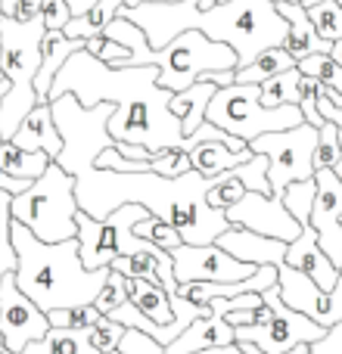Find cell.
I'll use <instances>...</instances> for the list:
<instances>
[{"label": "cell", "mask_w": 342, "mask_h": 354, "mask_svg": "<svg viewBox=\"0 0 342 354\" xmlns=\"http://www.w3.org/2000/svg\"><path fill=\"white\" fill-rule=\"evenodd\" d=\"M215 245L224 249L227 255L243 264H255V268L271 264V268H277V264H283V258H287L289 243H280V239H271V236H258V233L243 230V227H227V230L215 239Z\"/></svg>", "instance_id": "18"}, {"label": "cell", "mask_w": 342, "mask_h": 354, "mask_svg": "<svg viewBox=\"0 0 342 354\" xmlns=\"http://www.w3.org/2000/svg\"><path fill=\"white\" fill-rule=\"evenodd\" d=\"M93 3H97V0H66V6H69V12H72V16L87 12ZM137 3H177V0H128L125 6H137ZM215 3H218V0H199L202 10H208V6H215Z\"/></svg>", "instance_id": "46"}, {"label": "cell", "mask_w": 342, "mask_h": 354, "mask_svg": "<svg viewBox=\"0 0 342 354\" xmlns=\"http://www.w3.org/2000/svg\"><path fill=\"white\" fill-rule=\"evenodd\" d=\"M330 59L342 66V41H333V44H330Z\"/></svg>", "instance_id": "51"}, {"label": "cell", "mask_w": 342, "mask_h": 354, "mask_svg": "<svg viewBox=\"0 0 342 354\" xmlns=\"http://www.w3.org/2000/svg\"><path fill=\"white\" fill-rule=\"evenodd\" d=\"M50 112H53V124L62 137L56 165L66 174L78 177L81 171L93 168L97 156L116 143L109 137V131H106V122L112 115V103H97L91 109H84L72 93H62V97H56L50 103Z\"/></svg>", "instance_id": "8"}, {"label": "cell", "mask_w": 342, "mask_h": 354, "mask_svg": "<svg viewBox=\"0 0 342 354\" xmlns=\"http://www.w3.org/2000/svg\"><path fill=\"white\" fill-rule=\"evenodd\" d=\"M264 305L274 311V317L264 326H233L237 342H249L255 348H262L264 354H287L296 345H314L318 339H324V326H318L314 320H308L305 314L293 311L280 301L277 286L264 289L262 292Z\"/></svg>", "instance_id": "12"}, {"label": "cell", "mask_w": 342, "mask_h": 354, "mask_svg": "<svg viewBox=\"0 0 342 354\" xmlns=\"http://www.w3.org/2000/svg\"><path fill=\"white\" fill-rule=\"evenodd\" d=\"M308 19H312L321 41H342V6L336 0H321V3L308 6Z\"/></svg>", "instance_id": "32"}, {"label": "cell", "mask_w": 342, "mask_h": 354, "mask_svg": "<svg viewBox=\"0 0 342 354\" xmlns=\"http://www.w3.org/2000/svg\"><path fill=\"white\" fill-rule=\"evenodd\" d=\"M44 22H19L0 16V72L10 81V91L0 93V140H10L22 118L37 106L35 75L41 68Z\"/></svg>", "instance_id": "5"}, {"label": "cell", "mask_w": 342, "mask_h": 354, "mask_svg": "<svg viewBox=\"0 0 342 354\" xmlns=\"http://www.w3.org/2000/svg\"><path fill=\"white\" fill-rule=\"evenodd\" d=\"M125 336V326L116 324L109 317H100V324H93L87 330V342L97 354H109V351H118V342Z\"/></svg>", "instance_id": "40"}, {"label": "cell", "mask_w": 342, "mask_h": 354, "mask_svg": "<svg viewBox=\"0 0 342 354\" xmlns=\"http://www.w3.org/2000/svg\"><path fill=\"white\" fill-rule=\"evenodd\" d=\"M299 68H289V72H280L274 78H268L264 84H258L262 91V106L268 109H277V106H299Z\"/></svg>", "instance_id": "31"}, {"label": "cell", "mask_w": 342, "mask_h": 354, "mask_svg": "<svg viewBox=\"0 0 342 354\" xmlns=\"http://www.w3.org/2000/svg\"><path fill=\"white\" fill-rule=\"evenodd\" d=\"M233 174L243 180L246 193H264L271 196V183H268V159L264 156H252L249 162H243V165L233 168Z\"/></svg>", "instance_id": "38"}, {"label": "cell", "mask_w": 342, "mask_h": 354, "mask_svg": "<svg viewBox=\"0 0 342 354\" xmlns=\"http://www.w3.org/2000/svg\"><path fill=\"white\" fill-rule=\"evenodd\" d=\"M215 91H218L215 84L196 81L193 87H187V91H181V93H174V97H171L168 109L174 112L177 122H181L183 137H190L202 122H206V109H208V103H212Z\"/></svg>", "instance_id": "25"}, {"label": "cell", "mask_w": 342, "mask_h": 354, "mask_svg": "<svg viewBox=\"0 0 342 354\" xmlns=\"http://www.w3.org/2000/svg\"><path fill=\"white\" fill-rule=\"evenodd\" d=\"M109 354H122V351H109Z\"/></svg>", "instance_id": "58"}, {"label": "cell", "mask_w": 342, "mask_h": 354, "mask_svg": "<svg viewBox=\"0 0 342 354\" xmlns=\"http://www.w3.org/2000/svg\"><path fill=\"white\" fill-rule=\"evenodd\" d=\"M50 156L47 153H28V149H19L12 147L10 140L0 143V168H3L10 177H19V180H37L50 165Z\"/></svg>", "instance_id": "29"}, {"label": "cell", "mask_w": 342, "mask_h": 354, "mask_svg": "<svg viewBox=\"0 0 342 354\" xmlns=\"http://www.w3.org/2000/svg\"><path fill=\"white\" fill-rule=\"evenodd\" d=\"M196 31L208 41L227 44L237 53V68H246L258 53L283 47L289 25L271 0H227L199 10Z\"/></svg>", "instance_id": "4"}, {"label": "cell", "mask_w": 342, "mask_h": 354, "mask_svg": "<svg viewBox=\"0 0 342 354\" xmlns=\"http://www.w3.org/2000/svg\"><path fill=\"white\" fill-rule=\"evenodd\" d=\"M243 196H246L243 180H240V177L233 174V168H231L227 174L215 177L212 189L206 193V205H208V208H215V212H227V208L237 205V202L243 199Z\"/></svg>", "instance_id": "35"}, {"label": "cell", "mask_w": 342, "mask_h": 354, "mask_svg": "<svg viewBox=\"0 0 342 354\" xmlns=\"http://www.w3.org/2000/svg\"><path fill=\"white\" fill-rule=\"evenodd\" d=\"M78 50H84V41H75V37H66L62 31H44L41 41V68L35 75V93L37 103H47L50 84H53L56 72L66 66L69 56H75Z\"/></svg>", "instance_id": "23"}, {"label": "cell", "mask_w": 342, "mask_h": 354, "mask_svg": "<svg viewBox=\"0 0 342 354\" xmlns=\"http://www.w3.org/2000/svg\"><path fill=\"white\" fill-rule=\"evenodd\" d=\"M103 314L93 305H81V308H60V311H50V330H91L93 324H100Z\"/></svg>", "instance_id": "36"}, {"label": "cell", "mask_w": 342, "mask_h": 354, "mask_svg": "<svg viewBox=\"0 0 342 354\" xmlns=\"http://www.w3.org/2000/svg\"><path fill=\"white\" fill-rule=\"evenodd\" d=\"M299 3H302V6H305V10H308V6H314V3H321V0H299ZM336 3L342 6V0H336Z\"/></svg>", "instance_id": "54"}, {"label": "cell", "mask_w": 342, "mask_h": 354, "mask_svg": "<svg viewBox=\"0 0 342 354\" xmlns=\"http://www.w3.org/2000/svg\"><path fill=\"white\" fill-rule=\"evenodd\" d=\"M128 301L143 314L147 320H153L156 326L174 324V308H171V295L162 289L159 280H131V295Z\"/></svg>", "instance_id": "26"}, {"label": "cell", "mask_w": 342, "mask_h": 354, "mask_svg": "<svg viewBox=\"0 0 342 354\" xmlns=\"http://www.w3.org/2000/svg\"><path fill=\"white\" fill-rule=\"evenodd\" d=\"M50 330V320L41 308H35V301L28 295L19 292L16 277L3 274L0 280V333H3V345L6 351L19 354L25 345L44 339Z\"/></svg>", "instance_id": "15"}, {"label": "cell", "mask_w": 342, "mask_h": 354, "mask_svg": "<svg viewBox=\"0 0 342 354\" xmlns=\"http://www.w3.org/2000/svg\"><path fill=\"white\" fill-rule=\"evenodd\" d=\"M289 68H296L293 56L283 47H271L264 53H258L246 68H233V84H264L268 78L289 72Z\"/></svg>", "instance_id": "28"}, {"label": "cell", "mask_w": 342, "mask_h": 354, "mask_svg": "<svg viewBox=\"0 0 342 354\" xmlns=\"http://www.w3.org/2000/svg\"><path fill=\"white\" fill-rule=\"evenodd\" d=\"M312 354H342V324L330 326L324 333V339H318L312 345Z\"/></svg>", "instance_id": "47"}, {"label": "cell", "mask_w": 342, "mask_h": 354, "mask_svg": "<svg viewBox=\"0 0 342 354\" xmlns=\"http://www.w3.org/2000/svg\"><path fill=\"white\" fill-rule=\"evenodd\" d=\"M150 168H153V174L168 177V180L193 171V165H190V153H183V149H165V153L153 156V159H150Z\"/></svg>", "instance_id": "42"}, {"label": "cell", "mask_w": 342, "mask_h": 354, "mask_svg": "<svg viewBox=\"0 0 342 354\" xmlns=\"http://www.w3.org/2000/svg\"><path fill=\"white\" fill-rule=\"evenodd\" d=\"M12 147L28 149V153H47L50 159L56 162L62 149V137L53 124V112H50V103H37L28 115L22 118V124L16 128V134L10 137Z\"/></svg>", "instance_id": "20"}, {"label": "cell", "mask_w": 342, "mask_h": 354, "mask_svg": "<svg viewBox=\"0 0 342 354\" xmlns=\"http://www.w3.org/2000/svg\"><path fill=\"white\" fill-rule=\"evenodd\" d=\"M227 224L252 230L258 236H271L280 243H293L302 233V227L293 221V214L283 208L280 196H264V193H246L237 205L224 212Z\"/></svg>", "instance_id": "16"}, {"label": "cell", "mask_w": 342, "mask_h": 354, "mask_svg": "<svg viewBox=\"0 0 342 354\" xmlns=\"http://www.w3.org/2000/svg\"><path fill=\"white\" fill-rule=\"evenodd\" d=\"M0 189H3V193H10V196H19V193H25V189H28V180L10 177L3 168H0Z\"/></svg>", "instance_id": "49"}, {"label": "cell", "mask_w": 342, "mask_h": 354, "mask_svg": "<svg viewBox=\"0 0 342 354\" xmlns=\"http://www.w3.org/2000/svg\"><path fill=\"white\" fill-rule=\"evenodd\" d=\"M252 156H255L252 149H246V153H231L227 143L206 140V143H199V147L190 149V165H193L196 174H202L206 180H212V177H221V174L231 171V168L249 162Z\"/></svg>", "instance_id": "24"}, {"label": "cell", "mask_w": 342, "mask_h": 354, "mask_svg": "<svg viewBox=\"0 0 342 354\" xmlns=\"http://www.w3.org/2000/svg\"><path fill=\"white\" fill-rule=\"evenodd\" d=\"M16 3L19 0H0V16H12V12H16Z\"/></svg>", "instance_id": "50"}, {"label": "cell", "mask_w": 342, "mask_h": 354, "mask_svg": "<svg viewBox=\"0 0 342 354\" xmlns=\"http://www.w3.org/2000/svg\"><path fill=\"white\" fill-rule=\"evenodd\" d=\"M314 187H318V193H314L308 227L318 233L321 252L342 274V183L330 168H321V171H314Z\"/></svg>", "instance_id": "17"}, {"label": "cell", "mask_w": 342, "mask_h": 354, "mask_svg": "<svg viewBox=\"0 0 342 354\" xmlns=\"http://www.w3.org/2000/svg\"><path fill=\"white\" fill-rule=\"evenodd\" d=\"M69 19H72V12H69L66 0H44V3H41L44 31H62Z\"/></svg>", "instance_id": "44"}, {"label": "cell", "mask_w": 342, "mask_h": 354, "mask_svg": "<svg viewBox=\"0 0 342 354\" xmlns=\"http://www.w3.org/2000/svg\"><path fill=\"white\" fill-rule=\"evenodd\" d=\"M336 137H339V153H342V128L336 131Z\"/></svg>", "instance_id": "56"}, {"label": "cell", "mask_w": 342, "mask_h": 354, "mask_svg": "<svg viewBox=\"0 0 342 354\" xmlns=\"http://www.w3.org/2000/svg\"><path fill=\"white\" fill-rule=\"evenodd\" d=\"M314 147H318V128L312 124H296L289 131L262 134L249 143L252 153L268 159V183L271 196H283L289 183L312 180L314 177Z\"/></svg>", "instance_id": "11"}, {"label": "cell", "mask_w": 342, "mask_h": 354, "mask_svg": "<svg viewBox=\"0 0 342 354\" xmlns=\"http://www.w3.org/2000/svg\"><path fill=\"white\" fill-rule=\"evenodd\" d=\"M215 177L206 180L202 174L187 171L174 180L147 174H118L87 168L75 177V202L93 221H103L122 205H143L150 214L168 221L187 245H212L227 230L224 212L206 205V193L212 189Z\"/></svg>", "instance_id": "2"}, {"label": "cell", "mask_w": 342, "mask_h": 354, "mask_svg": "<svg viewBox=\"0 0 342 354\" xmlns=\"http://www.w3.org/2000/svg\"><path fill=\"white\" fill-rule=\"evenodd\" d=\"M283 264H289V268H296L299 274H305L308 280L318 283V286L327 289V292H330L339 280V268H333V261L321 252L318 233H314L312 227H302L299 236L287 245V258H283Z\"/></svg>", "instance_id": "19"}, {"label": "cell", "mask_w": 342, "mask_h": 354, "mask_svg": "<svg viewBox=\"0 0 342 354\" xmlns=\"http://www.w3.org/2000/svg\"><path fill=\"white\" fill-rule=\"evenodd\" d=\"M10 243L16 252L12 277H16L19 292L28 295L44 314L60 311V308L93 305L109 277V268L87 270L81 264L78 236L66 243H41L19 221H12Z\"/></svg>", "instance_id": "3"}, {"label": "cell", "mask_w": 342, "mask_h": 354, "mask_svg": "<svg viewBox=\"0 0 342 354\" xmlns=\"http://www.w3.org/2000/svg\"><path fill=\"white\" fill-rule=\"evenodd\" d=\"M116 149L131 162H150L156 156V153H150L147 147H137V143H116Z\"/></svg>", "instance_id": "48"}, {"label": "cell", "mask_w": 342, "mask_h": 354, "mask_svg": "<svg viewBox=\"0 0 342 354\" xmlns=\"http://www.w3.org/2000/svg\"><path fill=\"white\" fill-rule=\"evenodd\" d=\"M277 292H280V301L287 308L305 314L308 320H314L324 330L342 324V274H339L336 286L327 292V289H321L318 283H312L296 268L277 264Z\"/></svg>", "instance_id": "13"}, {"label": "cell", "mask_w": 342, "mask_h": 354, "mask_svg": "<svg viewBox=\"0 0 342 354\" xmlns=\"http://www.w3.org/2000/svg\"><path fill=\"white\" fill-rule=\"evenodd\" d=\"M125 3H128V0H97L87 12L69 19L66 28H62V35L75 37V41H87V37L103 35V28L118 16V10H122Z\"/></svg>", "instance_id": "27"}, {"label": "cell", "mask_w": 342, "mask_h": 354, "mask_svg": "<svg viewBox=\"0 0 342 354\" xmlns=\"http://www.w3.org/2000/svg\"><path fill=\"white\" fill-rule=\"evenodd\" d=\"M174 261V280L181 283H240L249 280L255 274V264H243L237 258H231L218 245H177L171 252Z\"/></svg>", "instance_id": "14"}, {"label": "cell", "mask_w": 342, "mask_h": 354, "mask_svg": "<svg viewBox=\"0 0 342 354\" xmlns=\"http://www.w3.org/2000/svg\"><path fill=\"white\" fill-rule=\"evenodd\" d=\"M19 354H97L87 342V330H47V336L25 345Z\"/></svg>", "instance_id": "30"}, {"label": "cell", "mask_w": 342, "mask_h": 354, "mask_svg": "<svg viewBox=\"0 0 342 354\" xmlns=\"http://www.w3.org/2000/svg\"><path fill=\"white\" fill-rule=\"evenodd\" d=\"M143 205H122L103 221H93L78 208L75 214V227H78V249H81V264L87 270L109 268L116 258L134 255V252L147 249V239L134 236V224L147 218Z\"/></svg>", "instance_id": "10"}, {"label": "cell", "mask_w": 342, "mask_h": 354, "mask_svg": "<svg viewBox=\"0 0 342 354\" xmlns=\"http://www.w3.org/2000/svg\"><path fill=\"white\" fill-rule=\"evenodd\" d=\"M255 305H262V295L246 292V295H237V299H215L212 305H208V311H212L215 317H224V314H231V311H243V308H255Z\"/></svg>", "instance_id": "45"}, {"label": "cell", "mask_w": 342, "mask_h": 354, "mask_svg": "<svg viewBox=\"0 0 342 354\" xmlns=\"http://www.w3.org/2000/svg\"><path fill=\"white\" fill-rule=\"evenodd\" d=\"M10 202L12 196L0 189V280H3V274L16 270V252H12V243H10V224H12Z\"/></svg>", "instance_id": "41"}, {"label": "cell", "mask_w": 342, "mask_h": 354, "mask_svg": "<svg viewBox=\"0 0 342 354\" xmlns=\"http://www.w3.org/2000/svg\"><path fill=\"white\" fill-rule=\"evenodd\" d=\"M6 91H10V81H6L3 72H0V93H6Z\"/></svg>", "instance_id": "53"}, {"label": "cell", "mask_w": 342, "mask_h": 354, "mask_svg": "<svg viewBox=\"0 0 342 354\" xmlns=\"http://www.w3.org/2000/svg\"><path fill=\"white\" fill-rule=\"evenodd\" d=\"M62 93H72L84 109L97 103H112L106 131L116 143H137L156 156L165 149L190 153L181 122L168 109L174 93L159 87V68L156 66L109 68L100 59H93L87 50H78L56 72L47 103H53Z\"/></svg>", "instance_id": "1"}, {"label": "cell", "mask_w": 342, "mask_h": 354, "mask_svg": "<svg viewBox=\"0 0 342 354\" xmlns=\"http://www.w3.org/2000/svg\"><path fill=\"white\" fill-rule=\"evenodd\" d=\"M314 193H318V187H314V177L312 180H299V183H289L287 189H283V208H287L289 214H293V221L299 227H308V218H312V205H314Z\"/></svg>", "instance_id": "33"}, {"label": "cell", "mask_w": 342, "mask_h": 354, "mask_svg": "<svg viewBox=\"0 0 342 354\" xmlns=\"http://www.w3.org/2000/svg\"><path fill=\"white\" fill-rule=\"evenodd\" d=\"M287 354H312V345H296V348H289Z\"/></svg>", "instance_id": "52"}, {"label": "cell", "mask_w": 342, "mask_h": 354, "mask_svg": "<svg viewBox=\"0 0 342 354\" xmlns=\"http://www.w3.org/2000/svg\"><path fill=\"white\" fill-rule=\"evenodd\" d=\"M118 351L122 354H165V348H162L159 342H153V339L141 330H125L122 342H118Z\"/></svg>", "instance_id": "43"}, {"label": "cell", "mask_w": 342, "mask_h": 354, "mask_svg": "<svg viewBox=\"0 0 342 354\" xmlns=\"http://www.w3.org/2000/svg\"><path fill=\"white\" fill-rule=\"evenodd\" d=\"M75 214H78L75 177L62 171L56 162H50L47 171L10 202V218L35 233L41 243H66L78 236Z\"/></svg>", "instance_id": "6"}, {"label": "cell", "mask_w": 342, "mask_h": 354, "mask_svg": "<svg viewBox=\"0 0 342 354\" xmlns=\"http://www.w3.org/2000/svg\"><path fill=\"white\" fill-rule=\"evenodd\" d=\"M218 3H227V0H218Z\"/></svg>", "instance_id": "59"}, {"label": "cell", "mask_w": 342, "mask_h": 354, "mask_svg": "<svg viewBox=\"0 0 342 354\" xmlns=\"http://www.w3.org/2000/svg\"><path fill=\"white\" fill-rule=\"evenodd\" d=\"M336 124L324 122L318 128V147H314V171H321V168H333L336 162L342 159L339 153V137H336Z\"/></svg>", "instance_id": "39"}, {"label": "cell", "mask_w": 342, "mask_h": 354, "mask_svg": "<svg viewBox=\"0 0 342 354\" xmlns=\"http://www.w3.org/2000/svg\"><path fill=\"white\" fill-rule=\"evenodd\" d=\"M0 354H12V351H6V348H0Z\"/></svg>", "instance_id": "57"}, {"label": "cell", "mask_w": 342, "mask_h": 354, "mask_svg": "<svg viewBox=\"0 0 342 354\" xmlns=\"http://www.w3.org/2000/svg\"><path fill=\"white\" fill-rule=\"evenodd\" d=\"M277 12H280L289 25L283 50H287L296 62L308 59V56H318V53H330V44L318 37L312 19H308V10L302 3H277Z\"/></svg>", "instance_id": "21"}, {"label": "cell", "mask_w": 342, "mask_h": 354, "mask_svg": "<svg viewBox=\"0 0 342 354\" xmlns=\"http://www.w3.org/2000/svg\"><path fill=\"white\" fill-rule=\"evenodd\" d=\"M143 66L159 68V87L181 93L199 81L202 72H233L237 53L227 44L208 41L202 31H181L162 50H150Z\"/></svg>", "instance_id": "9"}, {"label": "cell", "mask_w": 342, "mask_h": 354, "mask_svg": "<svg viewBox=\"0 0 342 354\" xmlns=\"http://www.w3.org/2000/svg\"><path fill=\"white\" fill-rule=\"evenodd\" d=\"M134 236H141V239H147V243L159 245V249L168 252V255L177 249V245H183L181 233H177L168 221L156 218V214H147L143 221H137V224H134Z\"/></svg>", "instance_id": "34"}, {"label": "cell", "mask_w": 342, "mask_h": 354, "mask_svg": "<svg viewBox=\"0 0 342 354\" xmlns=\"http://www.w3.org/2000/svg\"><path fill=\"white\" fill-rule=\"evenodd\" d=\"M233 326L224 317H199L181 333L171 345H165V354H196V351H208V348H221V345H233Z\"/></svg>", "instance_id": "22"}, {"label": "cell", "mask_w": 342, "mask_h": 354, "mask_svg": "<svg viewBox=\"0 0 342 354\" xmlns=\"http://www.w3.org/2000/svg\"><path fill=\"white\" fill-rule=\"evenodd\" d=\"M271 3H299V0H271Z\"/></svg>", "instance_id": "55"}, {"label": "cell", "mask_w": 342, "mask_h": 354, "mask_svg": "<svg viewBox=\"0 0 342 354\" xmlns=\"http://www.w3.org/2000/svg\"><path fill=\"white\" fill-rule=\"evenodd\" d=\"M128 295H131V280H128V277H122V274H116V270L109 268V277H106L100 295L93 299V308H97V311L106 317V314L116 311L118 305H125V301H128Z\"/></svg>", "instance_id": "37"}, {"label": "cell", "mask_w": 342, "mask_h": 354, "mask_svg": "<svg viewBox=\"0 0 342 354\" xmlns=\"http://www.w3.org/2000/svg\"><path fill=\"white\" fill-rule=\"evenodd\" d=\"M206 122L249 147L255 137L289 131L296 124H302L305 118H302L299 106H277V109L262 106L258 84H231L215 91L212 103L206 109Z\"/></svg>", "instance_id": "7"}]
</instances>
